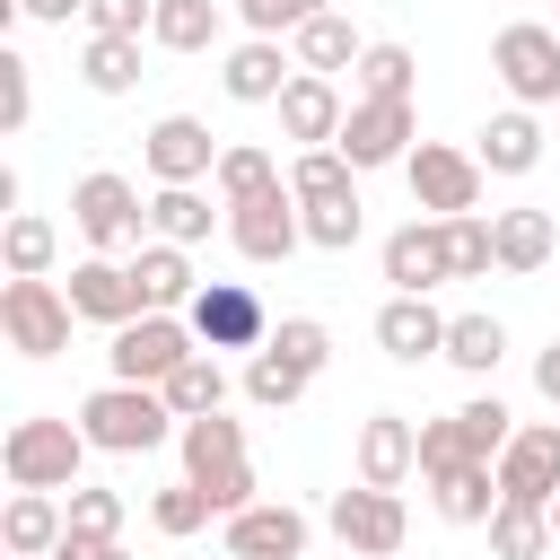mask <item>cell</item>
Masks as SVG:
<instances>
[{"label": "cell", "instance_id": "obj_1", "mask_svg": "<svg viewBox=\"0 0 560 560\" xmlns=\"http://www.w3.org/2000/svg\"><path fill=\"white\" fill-rule=\"evenodd\" d=\"M175 446H184V481H192V490H210V508H219V516H245V508L262 499L254 455H245V420H228V411L184 420V429H175Z\"/></svg>", "mask_w": 560, "mask_h": 560}, {"label": "cell", "instance_id": "obj_2", "mask_svg": "<svg viewBox=\"0 0 560 560\" xmlns=\"http://www.w3.org/2000/svg\"><path fill=\"white\" fill-rule=\"evenodd\" d=\"M88 455H96L88 429H79V420H52V411L9 420V438H0V472H9V490H79Z\"/></svg>", "mask_w": 560, "mask_h": 560}, {"label": "cell", "instance_id": "obj_3", "mask_svg": "<svg viewBox=\"0 0 560 560\" xmlns=\"http://www.w3.org/2000/svg\"><path fill=\"white\" fill-rule=\"evenodd\" d=\"M70 420L88 429V446H96V455H149V446H166V438L184 429V420H175V402H166L158 385H96Z\"/></svg>", "mask_w": 560, "mask_h": 560}, {"label": "cell", "instance_id": "obj_4", "mask_svg": "<svg viewBox=\"0 0 560 560\" xmlns=\"http://www.w3.org/2000/svg\"><path fill=\"white\" fill-rule=\"evenodd\" d=\"M70 219H79V236H88V254H140L149 236V201H140V184L131 175H114V166H88L79 184H70Z\"/></svg>", "mask_w": 560, "mask_h": 560}, {"label": "cell", "instance_id": "obj_5", "mask_svg": "<svg viewBox=\"0 0 560 560\" xmlns=\"http://www.w3.org/2000/svg\"><path fill=\"white\" fill-rule=\"evenodd\" d=\"M70 324H79V306L61 280H0V341L18 359H61Z\"/></svg>", "mask_w": 560, "mask_h": 560}, {"label": "cell", "instance_id": "obj_6", "mask_svg": "<svg viewBox=\"0 0 560 560\" xmlns=\"http://www.w3.org/2000/svg\"><path fill=\"white\" fill-rule=\"evenodd\" d=\"M490 70H499V88L534 114V105H560V26H542V18H516V26H499L490 35Z\"/></svg>", "mask_w": 560, "mask_h": 560}, {"label": "cell", "instance_id": "obj_7", "mask_svg": "<svg viewBox=\"0 0 560 560\" xmlns=\"http://www.w3.org/2000/svg\"><path fill=\"white\" fill-rule=\"evenodd\" d=\"M402 184H411V210H429V219H472L490 175H481V158H472V149L420 140V149L402 158Z\"/></svg>", "mask_w": 560, "mask_h": 560}, {"label": "cell", "instance_id": "obj_8", "mask_svg": "<svg viewBox=\"0 0 560 560\" xmlns=\"http://www.w3.org/2000/svg\"><path fill=\"white\" fill-rule=\"evenodd\" d=\"M184 324H192V341L219 359V350H262L271 341V306L254 298V280H201V298L184 306Z\"/></svg>", "mask_w": 560, "mask_h": 560}, {"label": "cell", "instance_id": "obj_9", "mask_svg": "<svg viewBox=\"0 0 560 560\" xmlns=\"http://www.w3.org/2000/svg\"><path fill=\"white\" fill-rule=\"evenodd\" d=\"M359 175L368 166H402L411 149H420V114H411V96H350V122H341V140H332Z\"/></svg>", "mask_w": 560, "mask_h": 560}, {"label": "cell", "instance_id": "obj_10", "mask_svg": "<svg viewBox=\"0 0 560 560\" xmlns=\"http://www.w3.org/2000/svg\"><path fill=\"white\" fill-rule=\"evenodd\" d=\"M192 350H201V341H192V324H184V315H140V324H122V332H114L105 368H114V385H166Z\"/></svg>", "mask_w": 560, "mask_h": 560}, {"label": "cell", "instance_id": "obj_11", "mask_svg": "<svg viewBox=\"0 0 560 560\" xmlns=\"http://www.w3.org/2000/svg\"><path fill=\"white\" fill-rule=\"evenodd\" d=\"M324 525L341 534V551H359V560H394L402 551V534H411V516H402V490H332V508H324Z\"/></svg>", "mask_w": 560, "mask_h": 560}, {"label": "cell", "instance_id": "obj_12", "mask_svg": "<svg viewBox=\"0 0 560 560\" xmlns=\"http://www.w3.org/2000/svg\"><path fill=\"white\" fill-rule=\"evenodd\" d=\"M490 472H499L508 508H551L560 499V420H516V438Z\"/></svg>", "mask_w": 560, "mask_h": 560}, {"label": "cell", "instance_id": "obj_13", "mask_svg": "<svg viewBox=\"0 0 560 560\" xmlns=\"http://www.w3.org/2000/svg\"><path fill=\"white\" fill-rule=\"evenodd\" d=\"M61 289H70V306H79V324H105V332H122V324L149 315V298H140V280H131L122 254H88V262H70Z\"/></svg>", "mask_w": 560, "mask_h": 560}, {"label": "cell", "instance_id": "obj_14", "mask_svg": "<svg viewBox=\"0 0 560 560\" xmlns=\"http://www.w3.org/2000/svg\"><path fill=\"white\" fill-rule=\"evenodd\" d=\"M219 149H228V140H210L201 114H158L149 140H140V158H149L158 184H210V175H219Z\"/></svg>", "mask_w": 560, "mask_h": 560}, {"label": "cell", "instance_id": "obj_15", "mask_svg": "<svg viewBox=\"0 0 560 560\" xmlns=\"http://www.w3.org/2000/svg\"><path fill=\"white\" fill-rule=\"evenodd\" d=\"M228 245H236L245 262H289V254L306 245V210H298V192L280 184V192H262V201H236V210H228Z\"/></svg>", "mask_w": 560, "mask_h": 560}, {"label": "cell", "instance_id": "obj_16", "mask_svg": "<svg viewBox=\"0 0 560 560\" xmlns=\"http://www.w3.org/2000/svg\"><path fill=\"white\" fill-rule=\"evenodd\" d=\"M376 262H385L394 298H429V289L455 280V271H446V228H438V219H402V228L376 245Z\"/></svg>", "mask_w": 560, "mask_h": 560}, {"label": "cell", "instance_id": "obj_17", "mask_svg": "<svg viewBox=\"0 0 560 560\" xmlns=\"http://www.w3.org/2000/svg\"><path fill=\"white\" fill-rule=\"evenodd\" d=\"M306 516L289 508V499H254L245 516H219V542H228V560H298L306 551Z\"/></svg>", "mask_w": 560, "mask_h": 560}, {"label": "cell", "instance_id": "obj_18", "mask_svg": "<svg viewBox=\"0 0 560 560\" xmlns=\"http://www.w3.org/2000/svg\"><path fill=\"white\" fill-rule=\"evenodd\" d=\"M350 455H359V481H368V490H402V481L420 472V420H402V411H368Z\"/></svg>", "mask_w": 560, "mask_h": 560}, {"label": "cell", "instance_id": "obj_19", "mask_svg": "<svg viewBox=\"0 0 560 560\" xmlns=\"http://www.w3.org/2000/svg\"><path fill=\"white\" fill-rule=\"evenodd\" d=\"M341 122H350V105H341V88H332V79L298 70V79L280 88V140H298V149H332V140H341Z\"/></svg>", "mask_w": 560, "mask_h": 560}, {"label": "cell", "instance_id": "obj_20", "mask_svg": "<svg viewBox=\"0 0 560 560\" xmlns=\"http://www.w3.org/2000/svg\"><path fill=\"white\" fill-rule=\"evenodd\" d=\"M446 324H455V315H438L429 298H385V306H376V350H385L394 368L446 359Z\"/></svg>", "mask_w": 560, "mask_h": 560}, {"label": "cell", "instance_id": "obj_21", "mask_svg": "<svg viewBox=\"0 0 560 560\" xmlns=\"http://www.w3.org/2000/svg\"><path fill=\"white\" fill-rule=\"evenodd\" d=\"M61 534H70V499H52V490H9V508H0V551H9V560H52Z\"/></svg>", "mask_w": 560, "mask_h": 560}, {"label": "cell", "instance_id": "obj_22", "mask_svg": "<svg viewBox=\"0 0 560 560\" xmlns=\"http://www.w3.org/2000/svg\"><path fill=\"white\" fill-rule=\"evenodd\" d=\"M490 245H499V271L534 280V271L560 254V219H551V210H534V201H516V210H490Z\"/></svg>", "mask_w": 560, "mask_h": 560}, {"label": "cell", "instance_id": "obj_23", "mask_svg": "<svg viewBox=\"0 0 560 560\" xmlns=\"http://www.w3.org/2000/svg\"><path fill=\"white\" fill-rule=\"evenodd\" d=\"M131 280H140V298H149V315H184V306L201 298V271H192V245H166V236H149V245L131 254Z\"/></svg>", "mask_w": 560, "mask_h": 560}, {"label": "cell", "instance_id": "obj_24", "mask_svg": "<svg viewBox=\"0 0 560 560\" xmlns=\"http://www.w3.org/2000/svg\"><path fill=\"white\" fill-rule=\"evenodd\" d=\"M298 79V61L271 44V35H245L228 61H219V88L236 96V105H280V88Z\"/></svg>", "mask_w": 560, "mask_h": 560}, {"label": "cell", "instance_id": "obj_25", "mask_svg": "<svg viewBox=\"0 0 560 560\" xmlns=\"http://www.w3.org/2000/svg\"><path fill=\"white\" fill-rule=\"evenodd\" d=\"M472 158H481V175H534L542 166V122L525 105H508V114H490L472 131Z\"/></svg>", "mask_w": 560, "mask_h": 560}, {"label": "cell", "instance_id": "obj_26", "mask_svg": "<svg viewBox=\"0 0 560 560\" xmlns=\"http://www.w3.org/2000/svg\"><path fill=\"white\" fill-rule=\"evenodd\" d=\"M289 52H298V70H315V79H332V70H359V52H368V35L341 18V9H324V18H306L298 35H289Z\"/></svg>", "mask_w": 560, "mask_h": 560}, {"label": "cell", "instance_id": "obj_27", "mask_svg": "<svg viewBox=\"0 0 560 560\" xmlns=\"http://www.w3.org/2000/svg\"><path fill=\"white\" fill-rule=\"evenodd\" d=\"M289 175H280V158L262 149V140H228L219 149V175H210V192H219V210H236V201H262V192H280Z\"/></svg>", "mask_w": 560, "mask_h": 560}, {"label": "cell", "instance_id": "obj_28", "mask_svg": "<svg viewBox=\"0 0 560 560\" xmlns=\"http://www.w3.org/2000/svg\"><path fill=\"white\" fill-rule=\"evenodd\" d=\"M210 219H219V210H210L201 184H158V192H149V236H166V245H201Z\"/></svg>", "mask_w": 560, "mask_h": 560}, {"label": "cell", "instance_id": "obj_29", "mask_svg": "<svg viewBox=\"0 0 560 560\" xmlns=\"http://www.w3.org/2000/svg\"><path fill=\"white\" fill-rule=\"evenodd\" d=\"M429 508H438L446 525H490V516H499V472H490V464H464V472L429 481Z\"/></svg>", "mask_w": 560, "mask_h": 560}, {"label": "cell", "instance_id": "obj_30", "mask_svg": "<svg viewBox=\"0 0 560 560\" xmlns=\"http://www.w3.org/2000/svg\"><path fill=\"white\" fill-rule=\"evenodd\" d=\"M79 79L96 96H131L140 88V35H88L79 44Z\"/></svg>", "mask_w": 560, "mask_h": 560}, {"label": "cell", "instance_id": "obj_31", "mask_svg": "<svg viewBox=\"0 0 560 560\" xmlns=\"http://www.w3.org/2000/svg\"><path fill=\"white\" fill-rule=\"evenodd\" d=\"M158 394L175 402V420H210V411H228V368H219L210 350H192V359H184Z\"/></svg>", "mask_w": 560, "mask_h": 560}, {"label": "cell", "instance_id": "obj_32", "mask_svg": "<svg viewBox=\"0 0 560 560\" xmlns=\"http://www.w3.org/2000/svg\"><path fill=\"white\" fill-rule=\"evenodd\" d=\"M149 44H158V52H210V44H219V0H158Z\"/></svg>", "mask_w": 560, "mask_h": 560}, {"label": "cell", "instance_id": "obj_33", "mask_svg": "<svg viewBox=\"0 0 560 560\" xmlns=\"http://www.w3.org/2000/svg\"><path fill=\"white\" fill-rule=\"evenodd\" d=\"M350 79H359V96H411V88H420V52H411V44H394V35H376V44L359 52V70H350Z\"/></svg>", "mask_w": 560, "mask_h": 560}, {"label": "cell", "instance_id": "obj_34", "mask_svg": "<svg viewBox=\"0 0 560 560\" xmlns=\"http://www.w3.org/2000/svg\"><path fill=\"white\" fill-rule=\"evenodd\" d=\"M289 192H298V201H350V192H359V166H350L341 149H298V158H289Z\"/></svg>", "mask_w": 560, "mask_h": 560}, {"label": "cell", "instance_id": "obj_35", "mask_svg": "<svg viewBox=\"0 0 560 560\" xmlns=\"http://www.w3.org/2000/svg\"><path fill=\"white\" fill-rule=\"evenodd\" d=\"M52 254H61V236H52V219H35V210H18V219L0 228V262H9V280H44V271H52Z\"/></svg>", "mask_w": 560, "mask_h": 560}, {"label": "cell", "instance_id": "obj_36", "mask_svg": "<svg viewBox=\"0 0 560 560\" xmlns=\"http://www.w3.org/2000/svg\"><path fill=\"white\" fill-rule=\"evenodd\" d=\"M446 359H455L464 376H499V359H508V324H499V315H455V324H446Z\"/></svg>", "mask_w": 560, "mask_h": 560}, {"label": "cell", "instance_id": "obj_37", "mask_svg": "<svg viewBox=\"0 0 560 560\" xmlns=\"http://www.w3.org/2000/svg\"><path fill=\"white\" fill-rule=\"evenodd\" d=\"M481 534H490L499 560H542V551H560V542H551V508H508V499H499V516H490Z\"/></svg>", "mask_w": 560, "mask_h": 560}, {"label": "cell", "instance_id": "obj_38", "mask_svg": "<svg viewBox=\"0 0 560 560\" xmlns=\"http://www.w3.org/2000/svg\"><path fill=\"white\" fill-rule=\"evenodd\" d=\"M306 385H315V376H306L298 359H280V350H254V359H245V402H262V411H289Z\"/></svg>", "mask_w": 560, "mask_h": 560}, {"label": "cell", "instance_id": "obj_39", "mask_svg": "<svg viewBox=\"0 0 560 560\" xmlns=\"http://www.w3.org/2000/svg\"><path fill=\"white\" fill-rule=\"evenodd\" d=\"M122 490H105V481H79L70 490V542H122Z\"/></svg>", "mask_w": 560, "mask_h": 560}, {"label": "cell", "instance_id": "obj_40", "mask_svg": "<svg viewBox=\"0 0 560 560\" xmlns=\"http://www.w3.org/2000/svg\"><path fill=\"white\" fill-rule=\"evenodd\" d=\"M262 350H280V359H298L306 376H324V368H332V324H324V315H280Z\"/></svg>", "mask_w": 560, "mask_h": 560}, {"label": "cell", "instance_id": "obj_41", "mask_svg": "<svg viewBox=\"0 0 560 560\" xmlns=\"http://www.w3.org/2000/svg\"><path fill=\"white\" fill-rule=\"evenodd\" d=\"M455 420H464V446H472V464H499V455H508V438H516V411H508L499 394H472Z\"/></svg>", "mask_w": 560, "mask_h": 560}, {"label": "cell", "instance_id": "obj_42", "mask_svg": "<svg viewBox=\"0 0 560 560\" xmlns=\"http://www.w3.org/2000/svg\"><path fill=\"white\" fill-rule=\"evenodd\" d=\"M306 210V245H324V254H350L359 245V228H368V201L350 192V201H298Z\"/></svg>", "mask_w": 560, "mask_h": 560}, {"label": "cell", "instance_id": "obj_43", "mask_svg": "<svg viewBox=\"0 0 560 560\" xmlns=\"http://www.w3.org/2000/svg\"><path fill=\"white\" fill-rule=\"evenodd\" d=\"M446 228V271L455 280H481V271H499V245H490V219L472 210V219H438Z\"/></svg>", "mask_w": 560, "mask_h": 560}, {"label": "cell", "instance_id": "obj_44", "mask_svg": "<svg viewBox=\"0 0 560 560\" xmlns=\"http://www.w3.org/2000/svg\"><path fill=\"white\" fill-rule=\"evenodd\" d=\"M219 508H210V490H192V481H175V490H158L149 499V525L166 534V542H184V534H201Z\"/></svg>", "mask_w": 560, "mask_h": 560}, {"label": "cell", "instance_id": "obj_45", "mask_svg": "<svg viewBox=\"0 0 560 560\" xmlns=\"http://www.w3.org/2000/svg\"><path fill=\"white\" fill-rule=\"evenodd\" d=\"M472 464V446H464V420L446 411V420H420V481H446V472H464Z\"/></svg>", "mask_w": 560, "mask_h": 560}, {"label": "cell", "instance_id": "obj_46", "mask_svg": "<svg viewBox=\"0 0 560 560\" xmlns=\"http://www.w3.org/2000/svg\"><path fill=\"white\" fill-rule=\"evenodd\" d=\"M26 114H35V61L0 44V131H26Z\"/></svg>", "mask_w": 560, "mask_h": 560}, {"label": "cell", "instance_id": "obj_47", "mask_svg": "<svg viewBox=\"0 0 560 560\" xmlns=\"http://www.w3.org/2000/svg\"><path fill=\"white\" fill-rule=\"evenodd\" d=\"M324 9H332V0H236L245 35H271V44H280V35H298V26H306V18H324Z\"/></svg>", "mask_w": 560, "mask_h": 560}, {"label": "cell", "instance_id": "obj_48", "mask_svg": "<svg viewBox=\"0 0 560 560\" xmlns=\"http://www.w3.org/2000/svg\"><path fill=\"white\" fill-rule=\"evenodd\" d=\"M158 0H88V35H149Z\"/></svg>", "mask_w": 560, "mask_h": 560}, {"label": "cell", "instance_id": "obj_49", "mask_svg": "<svg viewBox=\"0 0 560 560\" xmlns=\"http://www.w3.org/2000/svg\"><path fill=\"white\" fill-rule=\"evenodd\" d=\"M534 394H542V402H560V332L534 350Z\"/></svg>", "mask_w": 560, "mask_h": 560}, {"label": "cell", "instance_id": "obj_50", "mask_svg": "<svg viewBox=\"0 0 560 560\" xmlns=\"http://www.w3.org/2000/svg\"><path fill=\"white\" fill-rule=\"evenodd\" d=\"M26 18H44V26H70V18H88V0H18Z\"/></svg>", "mask_w": 560, "mask_h": 560}, {"label": "cell", "instance_id": "obj_51", "mask_svg": "<svg viewBox=\"0 0 560 560\" xmlns=\"http://www.w3.org/2000/svg\"><path fill=\"white\" fill-rule=\"evenodd\" d=\"M52 560H131V551H122V542H70V534H61Z\"/></svg>", "mask_w": 560, "mask_h": 560}, {"label": "cell", "instance_id": "obj_52", "mask_svg": "<svg viewBox=\"0 0 560 560\" xmlns=\"http://www.w3.org/2000/svg\"><path fill=\"white\" fill-rule=\"evenodd\" d=\"M551 542H560V499H551Z\"/></svg>", "mask_w": 560, "mask_h": 560}]
</instances>
